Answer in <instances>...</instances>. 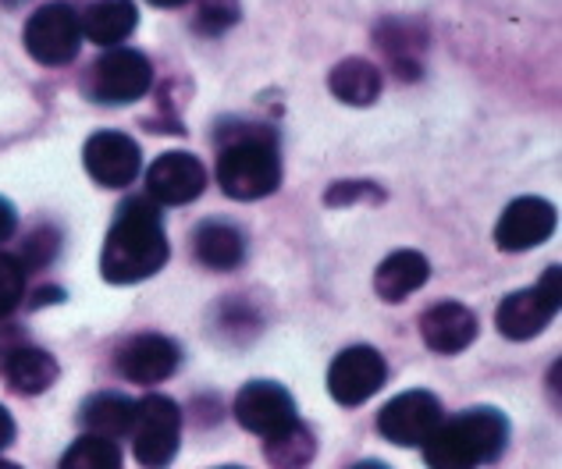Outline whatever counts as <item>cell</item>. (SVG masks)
I'll use <instances>...</instances> for the list:
<instances>
[{
  "label": "cell",
  "instance_id": "obj_29",
  "mask_svg": "<svg viewBox=\"0 0 562 469\" xmlns=\"http://www.w3.org/2000/svg\"><path fill=\"white\" fill-rule=\"evenodd\" d=\"M0 469H22V466H14V462H8V459H0Z\"/></svg>",
  "mask_w": 562,
  "mask_h": 469
},
{
  "label": "cell",
  "instance_id": "obj_6",
  "mask_svg": "<svg viewBox=\"0 0 562 469\" xmlns=\"http://www.w3.org/2000/svg\"><path fill=\"white\" fill-rule=\"evenodd\" d=\"M79 47H82L79 11L65 4V0H50V4L36 8L33 19L25 22V50L40 65L61 68L68 61H76Z\"/></svg>",
  "mask_w": 562,
  "mask_h": 469
},
{
  "label": "cell",
  "instance_id": "obj_18",
  "mask_svg": "<svg viewBox=\"0 0 562 469\" xmlns=\"http://www.w3.org/2000/svg\"><path fill=\"white\" fill-rule=\"evenodd\" d=\"M192 253L211 271H235L246 256V239L228 221H200L192 231Z\"/></svg>",
  "mask_w": 562,
  "mask_h": 469
},
{
  "label": "cell",
  "instance_id": "obj_3",
  "mask_svg": "<svg viewBox=\"0 0 562 469\" xmlns=\"http://www.w3.org/2000/svg\"><path fill=\"white\" fill-rule=\"evenodd\" d=\"M217 185L225 188V196L239 203L271 196L281 185V157H278L271 131L254 125V128L235 131L232 142H221Z\"/></svg>",
  "mask_w": 562,
  "mask_h": 469
},
{
  "label": "cell",
  "instance_id": "obj_1",
  "mask_svg": "<svg viewBox=\"0 0 562 469\" xmlns=\"http://www.w3.org/2000/svg\"><path fill=\"white\" fill-rule=\"evenodd\" d=\"M168 263V234L160 225L157 203L128 196L103 239L100 271L111 285H136L154 277Z\"/></svg>",
  "mask_w": 562,
  "mask_h": 469
},
{
  "label": "cell",
  "instance_id": "obj_22",
  "mask_svg": "<svg viewBox=\"0 0 562 469\" xmlns=\"http://www.w3.org/2000/svg\"><path fill=\"white\" fill-rule=\"evenodd\" d=\"M57 469H122V448L111 437L82 434L79 442L68 445Z\"/></svg>",
  "mask_w": 562,
  "mask_h": 469
},
{
  "label": "cell",
  "instance_id": "obj_13",
  "mask_svg": "<svg viewBox=\"0 0 562 469\" xmlns=\"http://www.w3.org/2000/svg\"><path fill=\"white\" fill-rule=\"evenodd\" d=\"M82 160H86V171H90V179L97 185L122 188L139 174L143 153H139V146L132 136L108 128V131H97V136L86 139Z\"/></svg>",
  "mask_w": 562,
  "mask_h": 469
},
{
  "label": "cell",
  "instance_id": "obj_21",
  "mask_svg": "<svg viewBox=\"0 0 562 469\" xmlns=\"http://www.w3.org/2000/svg\"><path fill=\"white\" fill-rule=\"evenodd\" d=\"M132 420H136V402L117 391H100L82 405L86 431L97 437H111V442L132 431Z\"/></svg>",
  "mask_w": 562,
  "mask_h": 469
},
{
  "label": "cell",
  "instance_id": "obj_19",
  "mask_svg": "<svg viewBox=\"0 0 562 469\" xmlns=\"http://www.w3.org/2000/svg\"><path fill=\"white\" fill-rule=\"evenodd\" d=\"M0 370H4V380L19 394H40L57 380V359L43 348L19 345L8 352V359Z\"/></svg>",
  "mask_w": 562,
  "mask_h": 469
},
{
  "label": "cell",
  "instance_id": "obj_30",
  "mask_svg": "<svg viewBox=\"0 0 562 469\" xmlns=\"http://www.w3.org/2000/svg\"><path fill=\"white\" fill-rule=\"evenodd\" d=\"M4 4H19V0H4Z\"/></svg>",
  "mask_w": 562,
  "mask_h": 469
},
{
  "label": "cell",
  "instance_id": "obj_12",
  "mask_svg": "<svg viewBox=\"0 0 562 469\" xmlns=\"http://www.w3.org/2000/svg\"><path fill=\"white\" fill-rule=\"evenodd\" d=\"M555 231V207L541 196H520L502 210L495 225V245L502 253H524L541 242H549Z\"/></svg>",
  "mask_w": 562,
  "mask_h": 469
},
{
  "label": "cell",
  "instance_id": "obj_23",
  "mask_svg": "<svg viewBox=\"0 0 562 469\" xmlns=\"http://www.w3.org/2000/svg\"><path fill=\"white\" fill-rule=\"evenodd\" d=\"M314 437L303 427L300 420L292 423V427L278 431L274 437H268V459L274 469H300L314 459Z\"/></svg>",
  "mask_w": 562,
  "mask_h": 469
},
{
  "label": "cell",
  "instance_id": "obj_20",
  "mask_svg": "<svg viewBox=\"0 0 562 469\" xmlns=\"http://www.w3.org/2000/svg\"><path fill=\"white\" fill-rule=\"evenodd\" d=\"M328 85H331V93L342 100V104L371 107L374 100L381 96V71H378V65L363 61V57H349V61L335 65Z\"/></svg>",
  "mask_w": 562,
  "mask_h": 469
},
{
  "label": "cell",
  "instance_id": "obj_28",
  "mask_svg": "<svg viewBox=\"0 0 562 469\" xmlns=\"http://www.w3.org/2000/svg\"><path fill=\"white\" fill-rule=\"evenodd\" d=\"M349 469H389L384 462H374V459H367V462H357V466H349Z\"/></svg>",
  "mask_w": 562,
  "mask_h": 469
},
{
  "label": "cell",
  "instance_id": "obj_2",
  "mask_svg": "<svg viewBox=\"0 0 562 469\" xmlns=\"http://www.w3.org/2000/svg\"><path fill=\"white\" fill-rule=\"evenodd\" d=\"M509 442V423L498 409H467L441 420L424 442V462L431 469H481L495 462Z\"/></svg>",
  "mask_w": 562,
  "mask_h": 469
},
{
  "label": "cell",
  "instance_id": "obj_16",
  "mask_svg": "<svg viewBox=\"0 0 562 469\" xmlns=\"http://www.w3.org/2000/svg\"><path fill=\"white\" fill-rule=\"evenodd\" d=\"M427 277H431L427 256H420L417 249H398V253L381 260V267L374 274V291L384 302H403L406 296L427 285Z\"/></svg>",
  "mask_w": 562,
  "mask_h": 469
},
{
  "label": "cell",
  "instance_id": "obj_4",
  "mask_svg": "<svg viewBox=\"0 0 562 469\" xmlns=\"http://www.w3.org/2000/svg\"><path fill=\"white\" fill-rule=\"evenodd\" d=\"M150 82H154L150 57L132 47H111L90 71H86L82 90L90 93V100H97V104L117 107V104H136L139 96L150 93Z\"/></svg>",
  "mask_w": 562,
  "mask_h": 469
},
{
  "label": "cell",
  "instance_id": "obj_10",
  "mask_svg": "<svg viewBox=\"0 0 562 469\" xmlns=\"http://www.w3.org/2000/svg\"><path fill=\"white\" fill-rule=\"evenodd\" d=\"M239 427H246L257 437H274L278 431H285L295 423V402L292 394L274 385V380H249V385L235 394L232 405Z\"/></svg>",
  "mask_w": 562,
  "mask_h": 469
},
{
  "label": "cell",
  "instance_id": "obj_14",
  "mask_svg": "<svg viewBox=\"0 0 562 469\" xmlns=\"http://www.w3.org/2000/svg\"><path fill=\"white\" fill-rule=\"evenodd\" d=\"M182 363V348L165 334H136L117 348V374L132 385H160L168 380Z\"/></svg>",
  "mask_w": 562,
  "mask_h": 469
},
{
  "label": "cell",
  "instance_id": "obj_7",
  "mask_svg": "<svg viewBox=\"0 0 562 469\" xmlns=\"http://www.w3.org/2000/svg\"><path fill=\"white\" fill-rule=\"evenodd\" d=\"M555 313H559V267H549L535 288H520L509 299H502L495 324L506 339L530 342L552 324Z\"/></svg>",
  "mask_w": 562,
  "mask_h": 469
},
{
  "label": "cell",
  "instance_id": "obj_8",
  "mask_svg": "<svg viewBox=\"0 0 562 469\" xmlns=\"http://www.w3.org/2000/svg\"><path fill=\"white\" fill-rule=\"evenodd\" d=\"M389 380V363L371 345H352L338 352L328 370V391L338 405H363L367 399L384 388Z\"/></svg>",
  "mask_w": 562,
  "mask_h": 469
},
{
  "label": "cell",
  "instance_id": "obj_24",
  "mask_svg": "<svg viewBox=\"0 0 562 469\" xmlns=\"http://www.w3.org/2000/svg\"><path fill=\"white\" fill-rule=\"evenodd\" d=\"M25 299V267L19 256L0 253V320L19 310Z\"/></svg>",
  "mask_w": 562,
  "mask_h": 469
},
{
  "label": "cell",
  "instance_id": "obj_11",
  "mask_svg": "<svg viewBox=\"0 0 562 469\" xmlns=\"http://www.w3.org/2000/svg\"><path fill=\"white\" fill-rule=\"evenodd\" d=\"M206 188V168L196 153H160L146 171V199L186 207Z\"/></svg>",
  "mask_w": 562,
  "mask_h": 469
},
{
  "label": "cell",
  "instance_id": "obj_27",
  "mask_svg": "<svg viewBox=\"0 0 562 469\" xmlns=\"http://www.w3.org/2000/svg\"><path fill=\"white\" fill-rule=\"evenodd\" d=\"M150 4H154V8H182L186 0H150Z\"/></svg>",
  "mask_w": 562,
  "mask_h": 469
},
{
  "label": "cell",
  "instance_id": "obj_15",
  "mask_svg": "<svg viewBox=\"0 0 562 469\" xmlns=\"http://www.w3.org/2000/svg\"><path fill=\"white\" fill-rule=\"evenodd\" d=\"M420 339L438 356H456L477 339V317L463 302H435L420 317Z\"/></svg>",
  "mask_w": 562,
  "mask_h": 469
},
{
  "label": "cell",
  "instance_id": "obj_25",
  "mask_svg": "<svg viewBox=\"0 0 562 469\" xmlns=\"http://www.w3.org/2000/svg\"><path fill=\"white\" fill-rule=\"evenodd\" d=\"M14 228H19V214H14L11 203L0 196V242H8L14 234Z\"/></svg>",
  "mask_w": 562,
  "mask_h": 469
},
{
  "label": "cell",
  "instance_id": "obj_5",
  "mask_svg": "<svg viewBox=\"0 0 562 469\" xmlns=\"http://www.w3.org/2000/svg\"><path fill=\"white\" fill-rule=\"evenodd\" d=\"M182 445V409L168 394H146L136 402L132 420V448L146 469H165Z\"/></svg>",
  "mask_w": 562,
  "mask_h": 469
},
{
  "label": "cell",
  "instance_id": "obj_9",
  "mask_svg": "<svg viewBox=\"0 0 562 469\" xmlns=\"http://www.w3.org/2000/svg\"><path fill=\"white\" fill-rule=\"evenodd\" d=\"M441 423V402L431 391H403L392 402H384L378 413V431L384 442L417 448Z\"/></svg>",
  "mask_w": 562,
  "mask_h": 469
},
{
  "label": "cell",
  "instance_id": "obj_26",
  "mask_svg": "<svg viewBox=\"0 0 562 469\" xmlns=\"http://www.w3.org/2000/svg\"><path fill=\"white\" fill-rule=\"evenodd\" d=\"M14 442V420L4 405H0V448H8Z\"/></svg>",
  "mask_w": 562,
  "mask_h": 469
},
{
  "label": "cell",
  "instance_id": "obj_17",
  "mask_svg": "<svg viewBox=\"0 0 562 469\" xmlns=\"http://www.w3.org/2000/svg\"><path fill=\"white\" fill-rule=\"evenodd\" d=\"M82 36L97 43V47H117L132 36L139 22V11L132 0H93L90 8L79 14Z\"/></svg>",
  "mask_w": 562,
  "mask_h": 469
}]
</instances>
